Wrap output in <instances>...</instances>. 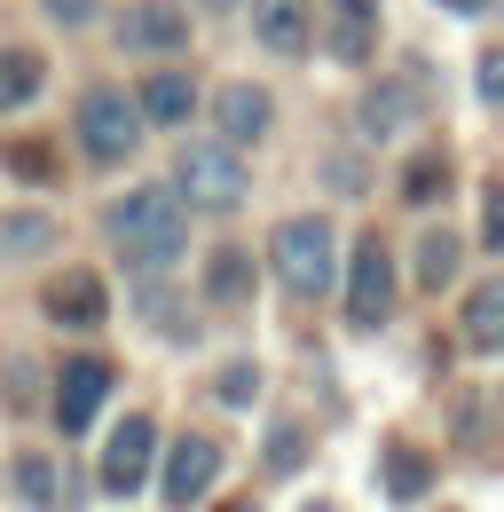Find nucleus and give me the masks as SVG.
Wrapping results in <instances>:
<instances>
[{"label":"nucleus","instance_id":"obj_1","mask_svg":"<svg viewBox=\"0 0 504 512\" xmlns=\"http://www.w3.org/2000/svg\"><path fill=\"white\" fill-rule=\"evenodd\" d=\"M103 229H111V245H119L142 276H166V268L189 253V205H182V190H166V182L126 190L119 205L103 213Z\"/></svg>","mask_w":504,"mask_h":512},{"label":"nucleus","instance_id":"obj_2","mask_svg":"<svg viewBox=\"0 0 504 512\" xmlns=\"http://www.w3.org/2000/svg\"><path fill=\"white\" fill-rule=\"evenodd\" d=\"M268 260H276V284H284L292 300H315V292H331V276H339V237H331L323 213H292V221H276Z\"/></svg>","mask_w":504,"mask_h":512},{"label":"nucleus","instance_id":"obj_3","mask_svg":"<svg viewBox=\"0 0 504 512\" xmlns=\"http://www.w3.org/2000/svg\"><path fill=\"white\" fill-rule=\"evenodd\" d=\"M174 190H182L189 205H205V213H237V205L252 197L245 150H237V142H221V134L182 142V158H174Z\"/></svg>","mask_w":504,"mask_h":512},{"label":"nucleus","instance_id":"obj_4","mask_svg":"<svg viewBox=\"0 0 504 512\" xmlns=\"http://www.w3.org/2000/svg\"><path fill=\"white\" fill-rule=\"evenodd\" d=\"M142 127H150V119H142V103H134L126 87H87V95H79V119H71L79 150H87L95 166H119L126 150L142 142Z\"/></svg>","mask_w":504,"mask_h":512},{"label":"nucleus","instance_id":"obj_5","mask_svg":"<svg viewBox=\"0 0 504 512\" xmlns=\"http://www.w3.org/2000/svg\"><path fill=\"white\" fill-rule=\"evenodd\" d=\"M394 316V253L371 237H355V260H347V323L355 331H378V323Z\"/></svg>","mask_w":504,"mask_h":512},{"label":"nucleus","instance_id":"obj_6","mask_svg":"<svg viewBox=\"0 0 504 512\" xmlns=\"http://www.w3.org/2000/svg\"><path fill=\"white\" fill-rule=\"evenodd\" d=\"M103 402H111V363L103 355H71L56 371V426L63 434H87Z\"/></svg>","mask_w":504,"mask_h":512},{"label":"nucleus","instance_id":"obj_7","mask_svg":"<svg viewBox=\"0 0 504 512\" xmlns=\"http://www.w3.org/2000/svg\"><path fill=\"white\" fill-rule=\"evenodd\" d=\"M213 481H221V442H213V434H182V442L166 449V481H158V497H166L174 512H189Z\"/></svg>","mask_w":504,"mask_h":512},{"label":"nucleus","instance_id":"obj_8","mask_svg":"<svg viewBox=\"0 0 504 512\" xmlns=\"http://www.w3.org/2000/svg\"><path fill=\"white\" fill-rule=\"evenodd\" d=\"M119 48H134V56H174V48H189V8H174V0H126L119 8Z\"/></svg>","mask_w":504,"mask_h":512},{"label":"nucleus","instance_id":"obj_9","mask_svg":"<svg viewBox=\"0 0 504 512\" xmlns=\"http://www.w3.org/2000/svg\"><path fill=\"white\" fill-rule=\"evenodd\" d=\"M150 457H158V426H150V418H126L119 434H111V449H103V489H111V497H134V489L150 481Z\"/></svg>","mask_w":504,"mask_h":512},{"label":"nucleus","instance_id":"obj_10","mask_svg":"<svg viewBox=\"0 0 504 512\" xmlns=\"http://www.w3.org/2000/svg\"><path fill=\"white\" fill-rule=\"evenodd\" d=\"M48 316H56L63 331H103V316H111L103 276H95V268H63L56 284H48Z\"/></svg>","mask_w":504,"mask_h":512},{"label":"nucleus","instance_id":"obj_11","mask_svg":"<svg viewBox=\"0 0 504 512\" xmlns=\"http://www.w3.org/2000/svg\"><path fill=\"white\" fill-rule=\"evenodd\" d=\"M323 48L339 64H371L378 56V0H331L323 8Z\"/></svg>","mask_w":504,"mask_h":512},{"label":"nucleus","instance_id":"obj_12","mask_svg":"<svg viewBox=\"0 0 504 512\" xmlns=\"http://www.w3.org/2000/svg\"><path fill=\"white\" fill-rule=\"evenodd\" d=\"M252 32L276 56H300L315 40V0H252Z\"/></svg>","mask_w":504,"mask_h":512},{"label":"nucleus","instance_id":"obj_13","mask_svg":"<svg viewBox=\"0 0 504 512\" xmlns=\"http://www.w3.org/2000/svg\"><path fill=\"white\" fill-rule=\"evenodd\" d=\"M213 119H221V142H260L268 134V119H276V103H268V87H252V79H237V87H221V103H213Z\"/></svg>","mask_w":504,"mask_h":512},{"label":"nucleus","instance_id":"obj_14","mask_svg":"<svg viewBox=\"0 0 504 512\" xmlns=\"http://www.w3.org/2000/svg\"><path fill=\"white\" fill-rule=\"evenodd\" d=\"M418 103H426V79H418V64H410L394 87H371V95H363V127H371V134H394V127H410V119H418Z\"/></svg>","mask_w":504,"mask_h":512},{"label":"nucleus","instance_id":"obj_15","mask_svg":"<svg viewBox=\"0 0 504 512\" xmlns=\"http://www.w3.org/2000/svg\"><path fill=\"white\" fill-rule=\"evenodd\" d=\"M134 103H142V119H150V127H189V111H197V87H189V71H150Z\"/></svg>","mask_w":504,"mask_h":512},{"label":"nucleus","instance_id":"obj_16","mask_svg":"<svg viewBox=\"0 0 504 512\" xmlns=\"http://www.w3.org/2000/svg\"><path fill=\"white\" fill-rule=\"evenodd\" d=\"M465 347L473 355H504V276L465 300Z\"/></svg>","mask_w":504,"mask_h":512},{"label":"nucleus","instance_id":"obj_17","mask_svg":"<svg viewBox=\"0 0 504 512\" xmlns=\"http://www.w3.org/2000/svg\"><path fill=\"white\" fill-rule=\"evenodd\" d=\"M16 489H24V505H32V512H63V505H71L48 449H24V457H16Z\"/></svg>","mask_w":504,"mask_h":512},{"label":"nucleus","instance_id":"obj_18","mask_svg":"<svg viewBox=\"0 0 504 512\" xmlns=\"http://www.w3.org/2000/svg\"><path fill=\"white\" fill-rule=\"evenodd\" d=\"M40 87H48V64L32 48H0V111H24Z\"/></svg>","mask_w":504,"mask_h":512},{"label":"nucleus","instance_id":"obj_19","mask_svg":"<svg viewBox=\"0 0 504 512\" xmlns=\"http://www.w3.org/2000/svg\"><path fill=\"white\" fill-rule=\"evenodd\" d=\"M245 292H252V253L221 245V253L205 260V300H213V308H237Z\"/></svg>","mask_w":504,"mask_h":512},{"label":"nucleus","instance_id":"obj_20","mask_svg":"<svg viewBox=\"0 0 504 512\" xmlns=\"http://www.w3.org/2000/svg\"><path fill=\"white\" fill-rule=\"evenodd\" d=\"M426 481H434V457L410 442H386V497L394 505H410V497H426Z\"/></svg>","mask_w":504,"mask_h":512},{"label":"nucleus","instance_id":"obj_21","mask_svg":"<svg viewBox=\"0 0 504 512\" xmlns=\"http://www.w3.org/2000/svg\"><path fill=\"white\" fill-rule=\"evenodd\" d=\"M56 221L48 213H8L0 221V260H32V253H56Z\"/></svg>","mask_w":504,"mask_h":512},{"label":"nucleus","instance_id":"obj_22","mask_svg":"<svg viewBox=\"0 0 504 512\" xmlns=\"http://www.w3.org/2000/svg\"><path fill=\"white\" fill-rule=\"evenodd\" d=\"M441 190H449V158H441V150H418V158L402 166V205H434Z\"/></svg>","mask_w":504,"mask_h":512},{"label":"nucleus","instance_id":"obj_23","mask_svg":"<svg viewBox=\"0 0 504 512\" xmlns=\"http://www.w3.org/2000/svg\"><path fill=\"white\" fill-rule=\"evenodd\" d=\"M449 276H457V237H449V229L418 237V284H426V292H441Z\"/></svg>","mask_w":504,"mask_h":512},{"label":"nucleus","instance_id":"obj_24","mask_svg":"<svg viewBox=\"0 0 504 512\" xmlns=\"http://www.w3.org/2000/svg\"><path fill=\"white\" fill-rule=\"evenodd\" d=\"M8 166H16L24 182H56V150H48V142H32V134H16V142H8Z\"/></svg>","mask_w":504,"mask_h":512},{"label":"nucleus","instance_id":"obj_25","mask_svg":"<svg viewBox=\"0 0 504 512\" xmlns=\"http://www.w3.org/2000/svg\"><path fill=\"white\" fill-rule=\"evenodd\" d=\"M252 394H260V371H252V363H229V371H221V402H229V410H245Z\"/></svg>","mask_w":504,"mask_h":512},{"label":"nucleus","instance_id":"obj_26","mask_svg":"<svg viewBox=\"0 0 504 512\" xmlns=\"http://www.w3.org/2000/svg\"><path fill=\"white\" fill-rule=\"evenodd\" d=\"M268 465H276V473H292V465H300V426H276V442H268Z\"/></svg>","mask_w":504,"mask_h":512},{"label":"nucleus","instance_id":"obj_27","mask_svg":"<svg viewBox=\"0 0 504 512\" xmlns=\"http://www.w3.org/2000/svg\"><path fill=\"white\" fill-rule=\"evenodd\" d=\"M481 95H489V103H504V48H489V56H481Z\"/></svg>","mask_w":504,"mask_h":512},{"label":"nucleus","instance_id":"obj_28","mask_svg":"<svg viewBox=\"0 0 504 512\" xmlns=\"http://www.w3.org/2000/svg\"><path fill=\"white\" fill-rule=\"evenodd\" d=\"M481 237H489V253H504V182L489 190V221H481Z\"/></svg>","mask_w":504,"mask_h":512},{"label":"nucleus","instance_id":"obj_29","mask_svg":"<svg viewBox=\"0 0 504 512\" xmlns=\"http://www.w3.org/2000/svg\"><path fill=\"white\" fill-rule=\"evenodd\" d=\"M48 16H56V24H87V16H95V0H48Z\"/></svg>","mask_w":504,"mask_h":512},{"label":"nucleus","instance_id":"obj_30","mask_svg":"<svg viewBox=\"0 0 504 512\" xmlns=\"http://www.w3.org/2000/svg\"><path fill=\"white\" fill-rule=\"evenodd\" d=\"M8 402H32V363H8Z\"/></svg>","mask_w":504,"mask_h":512},{"label":"nucleus","instance_id":"obj_31","mask_svg":"<svg viewBox=\"0 0 504 512\" xmlns=\"http://www.w3.org/2000/svg\"><path fill=\"white\" fill-rule=\"evenodd\" d=\"M441 8H457V16H481V8H497V0H441Z\"/></svg>","mask_w":504,"mask_h":512},{"label":"nucleus","instance_id":"obj_32","mask_svg":"<svg viewBox=\"0 0 504 512\" xmlns=\"http://www.w3.org/2000/svg\"><path fill=\"white\" fill-rule=\"evenodd\" d=\"M221 512H260V505H221Z\"/></svg>","mask_w":504,"mask_h":512}]
</instances>
